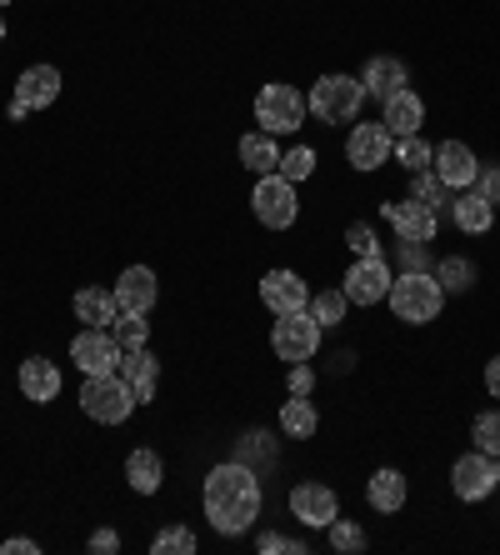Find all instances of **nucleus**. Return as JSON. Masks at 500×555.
<instances>
[{
    "mask_svg": "<svg viewBox=\"0 0 500 555\" xmlns=\"http://www.w3.org/2000/svg\"><path fill=\"white\" fill-rule=\"evenodd\" d=\"M260 476L245 461H226L206 476V520L220 535H241L260 520Z\"/></svg>",
    "mask_w": 500,
    "mask_h": 555,
    "instance_id": "obj_1",
    "label": "nucleus"
},
{
    "mask_svg": "<svg viewBox=\"0 0 500 555\" xmlns=\"http://www.w3.org/2000/svg\"><path fill=\"white\" fill-rule=\"evenodd\" d=\"M390 310H396V321L406 325H431L440 315V306H446V291H440V281L431 271H400L396 281H390Z\"/></svg>",
    "mask_w": 500,
    "mask_h": 555,
    "instance_id": "obj_2",
    "label": "nucleus"
},
{
    "mask_svg": "<svg viewBox=\"0 0 500 555\" xmlns=\"http://www.w3.org/2000/svg\"><path fill=\"white\" fill-rule=\"evenodd\" d=\"M80 411L101 426H126L130 411H136V390L120 371H101V375H86L80 386Z\"/></svg>",
    "mask_w": 500,
    "mask_h": 555,
    "instance_id": "obj_3",
    "label": "nucleus"
},
{
    "mask_svg": "<svg viewBox=\"0 0 500 555\" xmlns=\"http://www.w3.org/2000/svg\"><path fill=\"white\" fill-rule=\"evenodd\" d=\"M306 105H310V116L325 120V126H346V120L360 116V105H366V86H360L356 76L331 70V76H321L316 86H310Z\"/></svg>",
    "mask_w": 500,
    "mask_h": 555,
    "instance_id": "obj_4",
    "label": "nucleus"
},
{
    "mask_svg": "<svg viewBox=\"0 0 500 555\" xmlns=\"http://www.w3.org/2000/svg\"><path fill=\"white\" fill-rule=\"evenodd\" d=\"M306 95L295 91V86H285V80H270V86H260L256 91V120L266 135H295V130L306 126Z\"/></svg>",
    "mask_w": 500,
    "mask_h": 555,
    "instance_id": "obj_5",
    "label": "nucleus"
},
{
    "mask_svg": "<svg viewBox=\"0 0 500 555\" xmlns=\"http://www.w3.org/2000/svg\"><path fill=\"white\" fill-rule=\"evenodd\" d=\"M251 210L266 231H291L300 220V195H295V181H285L281 170L275 176H256V191H251Z\"/></svg>",
    "mask_w": 500,
    "mask_h": 555,
    "instance_id": "obj_6",
    "label": "nucleus"
},
{
    "mask_svg": "<svg viewBox=\"0 0 500 555\" xmlns=\"http://www.w3.org/2000/svg\"><path fill=\"white\" fill-rule=\"evenodd\" d=\"M270 350L281 356L285 365L310 361L321 350V321L310 310H291V315H275V331H270Z\"/></svg>",
    "mask_w": 500,
    "mask_h": 555,
    "instance_id": "obj_7",
    "label": "nucleus"
},
{
    "mask_svg": "<svg viewBox=\"0 0 500 555\" xmlns=\"http://www.w3.org/2000/svg\"><path fill=\"white\" fill-rule=\"evenodd\" d=\"M390 281H396V271H390V260L385 256H356V266L346 271V281H341V291H346L350 306H381L385 296H390Z\"/></svg>",
    "mask_w": 500,
    "mask_h": 555,
    "instance_id": "obj_8",
    "label": "nucleus"
},
{
    "mask_svg": "<svg viewBox=\"0 0 500 555\" xmlns=\"http://www.w3.org/2000/svg\"><path fill=\"white\" fill-rule=\"evenodd\" d=\"M450 491L461 495V501H486V495L496 491V455H486V451L456 455V465H450Z\"/></svg>",
    "mask_w": 500,
    "mask_h": 555,
    "instance_id": "obj_9",
    "label": "nucleus"
},
{
    "mask_svg": "<svg viewBox=\"0 0 500 555\" xmlns=\"http://www.w3.org/2000/svg\"><path fill=\"white\" fill-rule=\"evenodd\" d=\"M390 155H396V135H390L381 120H360V126L350 130L346 160H350L356 170H381Z\"/></svg>",
    "mask_w": 500,
    "mask_h": 555,
    "instance_id": "obj_10",
    "label": "nucleus"
},
{
    "mask_svg": "<svg viewBox=\"0 0 500 555\" xmlns=\"http://www.w3.org/2000/svg\"><path fill=\"white\" fill-rule=\"evenodd\" d=\"M291 516L310 530H325L335 516H341V495H335L331 486H321V480H300L291 491Z\"/></svg>",
    "mask_w": 500,
    "mask_h": 555,
    "instance_id": "obj_11",
    "label": "nucleus"
},
{
    "mask_svg": "<svg viewBox=\"0 0 500 555\" xmlns=\"http://www.w3.org/2000/svg\"><path fill=\"white\" fill-rule=\"evenodd\" d=\"M70 361H76L86 375L116 371V365H120V340H116V331H95V325H86V331L70 340Z\"/></svg>",
    "mask_w": 500,
    "mask_h": 555,
    "instance_id": "obj_12",
    "label": "nucleus"
},
{
    "mask_svg": "<svg viewBox=\"0 0 500 555\" xmlns=\"http://www.w3.org/2000/svg\"><path fill=\"white\" fill-rule=\"evenodd\" d=\"M385 220L396 225V241H415V246H431L440 235V216L425 210L421 201H411V195H406V201H390V206H385Z\"/></svg>",
    "mask_w": 500,
    "mask_h": 555,
    "instance_id": "obj_13",
    "label": "nucleus"
},
{
    "mask_svg": "<svg viewBox=\"0 0 500 555\" xmlns=\"http://www.w3.org/2000/svg\"><path fill=\"white\" fill-rule=\"evenodd\" d=\"M431 170H436L450 191H471V185L480 181V160H475V151L465 141H440Z\"/></svg>",
    "mask_w": 500,
    "mask_h": 555,
    "instance_id": "obj_14",
    "label": "nucleus"
},
{
    "mask_svg": "<svg viewBox=\"0 0 500 555\" xmlns=\"http://www.w3.org/2000/svg\"><path fill=\"white\" fill-rule=\"evenodd\" d=\"M260 300H266L270 315H291V310L310 306V285L295 271H266L260 275Z\"/></svg>",
    "mask_w": 500,
    "mask_h": 555,
    "instance_id": "obj_15",
    "label": "nucleus"
},
{
    "mask_svg": "<svg viewBox=\"0 0 500 555\" xmlns=\"http://www.w3.org/2000/svg\"><path fill=\"white\" fill-rule=\"evenodd\" d=\"M155 300H161V281H155L151 266H126L116 281V306L136 310V315H151Z\"/></svg>",
    "mask_w": 500,
    "mask_h": 555,
    "instance_id": "obj_16",
    "label": "nucleus"
},
{
    "mask_svg": "<svg viewBox=\"0 0 500 555\" xmlns=\"http://www.w3.org/2000/svg\"><path fill=\"white\" fill-rule=\"evenodd\" d=\"M360 86H366V95H375V101H390L396 91L411 86V70H406L400 55H371L366 70H360Z\"/></svg>",
    "mask_w": 500,
    "mask_h": 555,
    "instance_id": "obj_17",
    "label": "nucleus"
},
{
    "mask_svg": "<svg viewBox=\"0 0 500 555\" xmlns=\"http://www.w3.org/2000/svg\"><path fill=\"white\" fill-rule=\"evenodd\" d=\"M55 95H61V70L55 65H26L15 76V101L30 105V111H51Z\"/></svg>",
    "mask_w": 500,
    "mask_h": 555,
    "instance_id": "obj_18",
    "label": "nucleus"
},
{
    "mask_svg": "<svg viewBox=\"0 0 500 555\" xmlns=\"http://www.w3.org/2000/svg\"><path fill=\"white\" fill-rule=\"evenodd\" d=\"M385 111H381V126L390 130V135H421V126H425V101L421 95L411 91V86H406V91H396L390 95V101H381Z\"/></svg>",
    "mask_w": 500,
    "mask_h": 555,
    "instance_id": "obj_19",
    "label": "nucleus"
},
{
    "mask_svg": "<svg viewBox=\"0 0 500 555\" xmlns=\"http://www.w3.org/2000/svg\"><path fill=\"white\" fill-rule=\"evenodd\" d=\"M120 375L130 380V390H136V405H145V401H155V386H161V361H155L151 350H120V365H116Z\"/></svg>",
    "mask_w": 500,
    "mask_h": 555,
    "instance_id": "obj_20",
    "label": "nucleus"
},
{
    "mask_svg": "<svg viewBox=\"0 0 500 555\" xmlns=\"http://www.w3.org/2000/svg\"><path fill=\"white\" fill-rule=\"evenodd\" d=\"M450 220H456V231L465 235H486L496 225V206H490L480 191H456L450 195Z\"/></svg>",
    "mask_w": 500,
    "mask_h": 555,
    "instance_id": "obj_21",
    "label": "nucleus"
},
{
    "mask_svg": "<svg viewBox=\"0 0 500 555\" xmlns=\"http://www.w3.org/2000/svg\"><path fill=\"white\" fill-rule=\"evenodd\" d=\"M21 396L36 405H51L55 396H61V371H55L46 356H30V361H21Z\"/></svg>",
    "mask_w": 500,
    "mask_h": 555,
    "instance_id": "obj_22",
    "label": "nucleus"
},
{
    "mask_svg": "<svg viewBox=\"0 0 500 555\" xmlns=\"http://www.w3.org/2000/svg\"><path fill=\"white\" fill-rule=\"evenodd\" d=\"M406 495H411V480L400 476L396 465H381L371 476V486H366V501H371L381 516H396L400 505H406Z\"/></svg>",
    "mask_w": 500,
    "mask_h": 555,
    "instance_id": "obj_23",
    "label": "nucleus"
},
{
    "mask_svg": "<svg viewBox=\"0 0 500 555\" xmlns=\"http://www.w3.org/2000/svg\"><path fill=\"white\" fill-rule=\"evenodd\" d=\"M120 315L116 306V291H101V285H86V291H76V321L80 325H95V331H111Z\"/></svg>",
    "mask_w": 500,
    "mask_h": 555,
    "instance_id": "obj_24",
    "label": "nucleus"
},
{
    "mask_svg": "<svg viewBox=\"0 0 500 555\" xmlns=\"http://www.w3.org/2000/svg\"><path fill=\"white\" fill-rule=\"evenodd\" d=\"M126 480L136 495H155L161 491V480H166V461L155 451H130L126 455Z\"/></svg>",
    "mask_w": 500,
    "mask_h": 555,
    "instance_id": "obj_25",
    "label": "nucleus"
},
{
    "mask_svg": "<svg viewBox=\"0 0 500 555\" xmlns=\"http://www.w3.org/2000/svg\"><path fill=\"white\" fill-rule=\"evenodd\" d=\"M241 166L251 170V176H275V170H281V145H275V135H266V130L245 135L241 141Z\"/></svg>",
    "mask_w": 500,
    "mask_h": 555,
    "instance_id": "obj_26",
    "label": "nucleus"
},
{
    "mask_svg": "<svg viewBox=\"0 0 500 555\" xmlns=\"http://www.w3.org/2000/svg\"><path fill=\"white\" fill-rule=\"evenodd\" d=\"M281 430L291 440H310L321 430V411L310 405V396H291V401L281 405Z\"/></svg>",
    "mask_w": 500,
    "mask_h": 555,
    "instance_id": "obj_27",
    "label": "nucleus"
},
{
    "mask_svg": "<svg viewBox=\"0 0 500 555\" xmlns=\"http://www.w3.org/2000/svg\"><path fill=\"white\" fill-rule=\"evenodd\" d=\"M450 195H456V191H450V185L440 181L436 170H421V176H411V201H421L425 210L446 216V210H450Z\"/></svg>",
    "mask_w": 500,
    "mask_h": 555,
    "instance_id": "obj_28",
    "label": "nucleus"
},
{
    "mask_svg": "<svg viewBox=\"0 0 500 555\" xmlns=\"http://www.w3.org/2000/svg\"><path fill=\"white\" fill-rule=\"evenodd\" d=\"M431 275L440 281V291H446V296H465V291L475 285V260H465V256H446Z\"/></svg>",
    "mask_w": 500,
    "mask_h": 555,
    "instance_id": "obj_29",
    "label": "nucleus"
},
{
    "mask_svg": "<svg viewBox=\"0 0 500 555\" xmlns=\"http://www.w3.org/2000/svg\"><path fill=\"white\" fill-rule=\"evenodd\" d=\"M310 315L321 321V331H335V325L346 321V310H350V300H346V291L335 285V291H310Z\"/></svg>",
    "mask_w": 500,
    "mask_h": 555,
    "instance_id": "obj_30",
    "label": "nucleus"
},
{
    "mask_svg": "<svg viewBox=\"0 0 500 555\" xmlns=\"http://www.w3.org/2000/svg\"><path fill=\"white\" fill-rule=\"evenodd\" d=\"M390 160H400V166L411 170V176H421V170H431V160H436V145L425 141V135H400Z\"/></svg>",
    "mask_w": 500,
    "mask_h": 555,
    "instance_id": "obj_31",
    "label": "nucleus"
},
{
    "mask_svg": "<svg viewBox=\"0 0 500 555\" xmlns=\"http://www.w3.org/2000/svg\"><path fill=\"white\" fill-rule=\"evenodd\" d=\"M111 331H116L120 350H141L145 340H151V321H145V315H136V310H120Z\"/></svg>",
    "mask_w": 500,
    "mask_h": 555,
    "instance_id": "obj_32",
    "label": "nucleus"
},
{
    "mask_svg": "<svg viewBox=\"0 0 500 555\" xmlns=\"http://www.w3.org/2000/svg\"><path fill=\"white\" fill-rule=\"evenodd\" d=\"M325 535H331V551H341V555H360V551H366V530H360L356 520L335 516L331 526H325Z\"/></svg>",
    "mask_w": 500,
    "mask_h": 555,
    "instance_id": "obj_33",
    "label": "nucleus"
},
{
    "mask_svg": "<svg viewBox=\"0 0 500 555\" xmlns=\"http://www.w3.org/2000/svg\"><path fill=\"white\" fill-rule=\"evenodd\" d=\"M151 551L155 555H195V530L191 526H166L151 541Z\"/></svg>",
    "mask_w": 500,
    "mask_h": 555,
    "instance_id": "obj_34",
    "label": "nucleus"
},
{
    "mask_svg": "<svg viewBox=\"0 0 500 555\" xmlns=\"http://www.w3.org/2000/svg\"><path fill=\"white\" fill-rule=\"evenodd\" d=\"M235 461H245L251 470H256V461H275V440L266 430H251V436L235 440Z\"/></svg>",
    "mask_w": 500,
    "mask_h": 555,
    "instance_id": "obj_35",
    "label": "nucleus"
},
{
    "mask_svg": "<svg viewBox=\"0 0 500 555\" xmlns=\"http://www.w3.org/2000/svg\"><path fill=\"white\" fill-rule=\"evenodd\" d=\"M471 440H475V451L500 455V411H480V415H475Z\"/></svg>",
    "mask_w": 500,
    "mask_h": 555,
    "instance_id": "obj_36",
    "label": "nucleus"
},
{
    "mask_svg": "<svg viewBox=\"0 0 500 555\" xmlns=\"http://www.w3.org/2000/svg\"><path fill=\"white\" fill-rule=\"evenodd\" d=\"M281 176L285 181H306V176H316V151H310V145H291V151H281Z\"/></svg>",
    "mask_w": 500,
    "mask_h": 555,
    "instance_id": "obj_37",
    "label": "nucleus"
},
{
    "mask_svg": "<svg viewBox=\"0 0 500 555\" xmlns=\"http://www.w3.org/2000/svg\"><path fill=\"white\" fill-rule=\"evenodd\" d=\"M346 246L356 250V256H381V235H375L371 220H350V225H346Z\"/></svg>",
    "mask_w": 500,
    "mask_h": 555,
    "instance_id": "obj_38",
    "label": "nucleus"
},
{
    "mask_svg": "<svg viewBox=\"0 0 500 555\" xmlns=\"http://www.w3.org/2000/svg\"><path fill=\"white\" fill-rule=\"evenodd\" d=\"M285 390H291V396H310V390H316V371H310V361H295L291 371H285Z\"/></svg>",
    "mask_w": 500,
    "mask_h": 555,
    "instance_id": "obj_39",
    "label": "nucleus"
},
{
    "mask_svg": "<svg viewBox=\"0 0 500 555\" xmlns=\"http://www.w3.org/2000/svg\"><path fill=\"white\" fill-rule=\"evenodd\" d=\"M256 551L260 555H275V551H295V555H300L306 545H300V541H285V535H275V530H266V535L256 541Z\"/></svg>",
    "mask_w": 500,
    "mask_h": 555,
    "instance_id": "obj_40",
    "label": "nucleus"
},
{
    "mask_svg": "<svg viewBox=\"0 0 500 555\" xmlns=\"http://www.w3.org/2000/svg\"><path fill=\"white\" fill-rule=\"evenodd\" d=\"M90 551H95V555H116V551H120V535H116L111 526L90 530Z\"/></svg>",
    "mask_w": 500,
    "mask_h": 555,
    "instance_id": "obj_41",
    "label": "nucleus"
},
{
    "mask_svg": "<svg viewBox=\"0 0 500 555\" xmlns=\"http://www.w3.org/2000/svg\"><path fill=\"white\" fill-rule=\"evenodd\" d=\"M475 191H480V195L490 201V206L500 210V166H496V170H480V181H475Z\"/></svg>",
    "mask_w": 500,
    "mask_h": 555,
    "instance_id": "obj_42",
    "label": "nucleus"
},
{
    "mask_svg": "<svg viewBox=\"0 0 500 555\" xmlns=\"http://www.w3.org/2000/svg\"><path fill=\"white\" fill-rule=\"evenodd\" d=\"M0 551H5V555H40V545L26 541V535H11V541L0 545Z\"/></svg>",
    "mask_w": 500,
    "mask_h": 555,
    "instance_id": "obj_43",
    "label": "nucleus"
},
{
    "mask_svg": "<svg viewBox=\"0 0 500 555\" xmlns=\"http://www.w3.org/2000/svg\"><path fill=\"white\" fill-rule=\"evenodd\" d=\"M486 390L500 401V356H490V365H486Z\"/></svg>",
    "mask_w": 500,
    "mask_h": 555,
    "instance_id": "obj_44",
    "label": "nucleus"
},
{
    "mask_svg": "<svg viewBox=\"0 0 500 555\" xmlns=\"http://www.w3.org/2000/svg\"><path fill=\"white\" fill-rule=\"evenodd\" d=\"M5 116H11V120H26V116H30V105H21V101L11 95V105H5Z\"/></svg>",
    "mask_w": 500,
    "mask_h": 555,
    "instance_id": "obj_45",
    "label": "nucleus"
},
{
    "mask_svg": "<svg viewBox=\"0 0 500 555\" xmlns=\"http://www.w3.org/2000/svg\"><path fill=\"white\" fill-rule=\"evenodd\" d=\"M0 40H5V15H0Z\"/></svg>",
    "mask_w": 500,
    "mask_h": 555,
    "instance_id": "obj_46",
    "label": "nucleus"
},
{
    "mask_svg": "<svg viewBox=\"0 0 500 555\" xmlns=\"http://www.w3.org/2000/svg\"><path fill=\"white\" fill-rule=\"evenodd\" d=\"M496 486H500V455H496Z\"/></svg>",
    "mask_w": 500,
    "mask_h": 555,
    "instance_id": "obj_47",
    "label": "nucleus"
},
{
    "mask_svg": "<svg viewBox=\"0 0 500 555\" xmlns=\"http://www.w3.org/2000/svg\"><path fill=\"white\" fill-rule=\"evenodd\" d=\"M5 5H11V0H0V11H5Z\"/></svg>",
    "mask_w": 500,
    "mask_h": 555,
    "instance_id": "obj_48",
    "label": "nucleus"
}]
</instances>
